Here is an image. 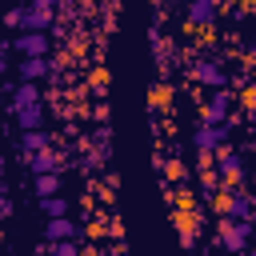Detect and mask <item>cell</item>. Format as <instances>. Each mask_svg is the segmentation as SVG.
Returning a JSON list of instances; mask_svg holds the SVG:
<instances>
[{
  "label": "cell",
  "instance_id": "1",
  "mask_svg": "<svg viewBox=\"0 0 256 256\" xmlns=\"http://www.w3.org/2000/svg\"><path fill=\"white\" fill-rule=\"evenodd\" d=\"M228 136H232V120H224V124H200L192 132V148L200 152V164H208L212 152L228 144Z\"/></svg>",
  "mask_w": 256,
  "mask_h": 256
},
{
  "label": "cell",
  "instance_id": "2",
  "mask_svg": "<svg viewBox=\"0 0 256 256\" xmlns=\"http://www.w3.org/2000/svg\"><path fill=\"white\" fill-rule=\"evenodd\" d=\"M248 236H252V220H224V216H220L216 240L224 244V252H228V256H240V252H244V244H248Z\"/></svg>",
  "mask_w": 256,
  "mask_h": 256
},
{
  "label": "cell",
  "instance_id": "3",
  "mask_svg": "<svg viewBox=\"0 0 256 256\" xmlns=\"http://www.w3.org/2000/svg\"><path fill=\"white\" fill-rule=\"evenodd\" d=\"M208 168H212V176H216L220 184H232V180H240V176H244V152H232V148H216Z\"/></svg>",
  "mask_w": 256,
  "mask_h": 256
},
{
  "label": "cell",
  "instance_id": "4",
  "mask_svg": "<svg viewBox=\"0 0 256 256\" xmlns=\"http://www.w3.org/2000/svg\"><path fill=\"white\" fill-rule=\"evenodd\" d=\"M188 72H192L196 84H208L212 92H216V88H228V68H224L220 60H192Z\"/></svg>",
  "mask_w": 256,
  "mask_h": 256
},
{
  "label": "cell",
  "instance_id": "5",
  "mask_svg": "<svg viewBox=\"0 0 256 256\" xmlns=\"http://www.w3.org/2000/svg\"><path fill=\"white\" fill-rule=\"evenodd\" d=\"M224 120H232V92L216 88L204 104V124H224Z\"/></svg>",
  "mask_w": 256,
  "mask_h": 256
},
{
  "label": "cell",
  "instance_id": "6",
  "mask_svg": "<svg viewBox=\"0 0 256 256\" xmlns=\"http://www.w3.org/2000/svg\"><path fill=\"white\" fill-rule=\"evenodd\" d=\"M8 44H12V52H20V56H48V36H44V32H16Z\"/></svg>",
  "mask_w": 256,
  "mask_h": 256
},
{
  "label": "cell",
  "instance_id": "7",
  "mask_svg": "<svg viewBox=\"0 0 256 256\" xmlns=\"http://www.w3.org/2000/svg\"><path fill=\"white\" fill-rule=\"evenodd\" d=\"M24 164H28V172H32V176L60 172V168H64V152H56V148H44V152H32V156H24Z\"/></svg>",
  "mask_w": 256,
  "mask_h": 256
},
{
  "label": "cell",
  "instance_id": "8",
  "mask_svg": "<svg viewBox=\"0 0 256 256\" xmlns=\"http://www.w3.org/2000/svg\"><path fill=\"white\" fill-rule=\"evenodd\" d=\"M220 16V0H188V24L192 28H212Z\"/></svg>",
  "mask_w": 256,
  "mask_h": 256
},
{
  "label": "cell",
  "instance_id": "9",
  "mask_svg": "<svg viewBox=\"0 0 256 256\" xmlns=\"http://www.w3.org/2000/svg\"><path fill=\"white\" fill-rule=\"evenodd\" d=\"M12 68H16V76H20V80H28V84H40V80L48 76L52 60H48V56H20V64H12Z\"/></svg>",
  "mask_w": 256,
  "mask_h": 256
},
{
  "label": "cell",
  "instance_id": "10",
  "mask_svg": "<svg viewBox=\"0 0 256 256\" xmlns=\"http://www.w3.org/2000/svg\"><path fill=\"white\" fill-rule=\"evenodd\" d=\"M40 100H44L40 84H28V80H20V84H12V96H8V112L32 108V104H40Z\"/></svg>",
  "mask_w": 256,
  "mask_h": 256
},
{
  "label": "cell",
  "instance_id": "11",
  "mask_svg": "<svg viewBox=\"0 0 256 256\" xmlns=\"http://www.w3.org/2000/svg\"><path fill=\"white\" fill-rule=\"evenodd\" d=\"M52 24H56V12H52V8L24 4V28H20V32H48Z\"/></svg>",
  "mask_w": 256,
  "mask_h": 256
},
{
  "label": "cell",
  "instance_id": "12",
  "mask_svg": "<svg viewBox=\"0 0 256 256\" xmlns=\"http://www.w3.org/2000/svg\"><path fill=\"white\" fill-rule=\"evenodd\" d=\"M44 240L48 244H56V240H80V224H72L68 216H56V220L44 224Z\"/></svg>",
  "mask_w": 256,
  "mask_h": 256
},
{
  "label": "cell",
  "instance_id": "13",
  "mask_svg": "<svg viewBox=\"0 0 256 256\" xmlns=\"http://www.w3.org/2000/svg\"><path fill=\"white\" fill-rule=\"evenodd\" d=\"M12 120H16V128H20V132H36V128H44V100H40V104H32V108L12 112Z\"/></svg>",
  "mask_w": 256,
  "mask_h": 256
},
{
  "label": "cell",
  "instance_id": "14",
  "mask_svg": "<svg viewBox=\"0 0 256 256\" xmlns=\"http://www.w3.org/2000/svg\"><path fill=\"white\" fill-rule=\"evenodd\" d=\"M44 148H52V136H48L44 128H36V132H20V152H24V156L44 152Z\"/></svg>",
  "mask_w": 256,
  "mask_h": 256
},
{
  "label": "cell",
  "instance_id": "15",
  "mask_svg": "<svg viewBox=\"0 0 256 256\" xmlns=\"http://www.w3.org/2000/svg\"><path fill=\"white\" fill-rule=\"evenodd\" d=\"M32 192L44 200V196H56L60 192V172H44V176H32Z\"/></svg>",
  "mask_w": 256,
  "mask_h": 256
},
{
  "label": "cell",
  "instance_id": "16",
  "mask_svg": "<svg viewBox=\"0 0 256 256\" xmlns=\"http://www.w3.org/2000/svg\"><path fill=\"white\" fill-rule=\"evenodd\" d=\"M40 212H44L48 220L68 216V196H60V192H56V196H44V200H40Z\"/></svg>",
  "mask_w": 256,
  "mask_h": 256
},
{
  "label": "cell",
  "instance_id": "17",
  "mask_svg": "<svg viewBox=\"0 0 256 256\" xmlns=\"http://www.w3.org/2000/svg\"><path fill=\"white\" fill-rule=\"evenodd\" d=\"M44 244H48V240H44ZM44 256H80V244H76V240H56V244H48Z\"/></svg>",
  "mask_w": 256,
  "mask_h": 256
},
{
  "label": "cell",
  "instance_id": "18",
  "mask_svg": "<svg viewBox=\"0 0 256 256\" xmlns=\"http://www.w3.org/2000/svg\"><path fill=\"white\" fill-rule=\"evenodd\" d=\"M4 28H12V32H20V28H24V4H16V8H8V12H4Z\"/></svg>",
  "mask_w": 256,
  "mask_h": 256
},
{
  "label": "cell",
  "instance_id": "19",
  "mask_svg": "<svg viewBox=\"0 0 256 256\" xmlns=\"http://www.w3.org/2000/svg\"><path fill=\"white\" fill-rule=\"evenodd\" d=\"M180 248H184V252L196 248V224H180Z\"/></svg>",
  "mask_w": 256,
  "mask_h": 256
},
{
  "label": "cell",
  "instance_id": "20",
  "mask_svg": "<svg viewBox=\"0 0 256 256\" xmlns=\"http://www.w3.org/2000/svg\"><path fill=\"white\" fill-rule=\"evenodd\" d=\"M8 68H12V44L4 40V44H0V76H4Z\"/></svg>",
  "mask_w": 256,
  "mask_h": 256
},
{
  "label": "cell",
  "instance_id": "21",
  "mask_svg": "<svg viewBox=\"0 0 256 256\" xmlns=\"http://www.w3.org/2000/svg\"><path fill=\"white\" fill-rule=\"evenodd\" d=\"M4 216H12V200H8V196L0 200V220H4Z\"/></svg>",
  "mask_w": 256,
  "mask_h": 256
},
{
  "label": "cell",
  "instance_id": "22",
  "mask_svg": "<svg viewBox=\"0 0 256 256\" xmlns=\"http://www.w3.org/2000/svg\"><path fill=\"white\" fill-rule=\"evenodd\" d=\"M28 4H36V8H52V12H56V0H28Z\"/></svg>",
  "mask_w": 256,
  "mask_h": 256
}]
</instances>
